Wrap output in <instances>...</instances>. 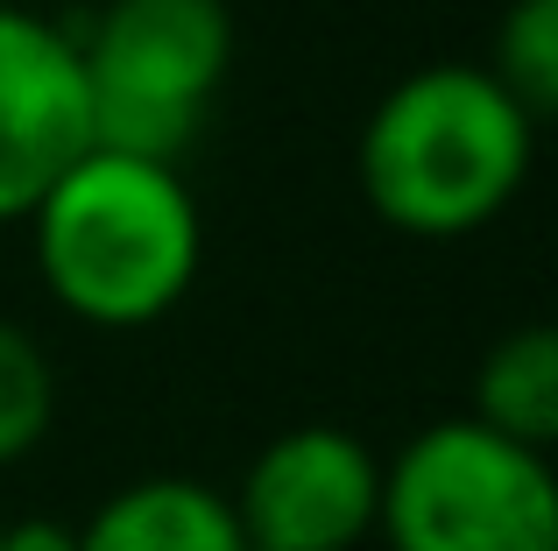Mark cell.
<instances>
[{
	"instance_id": "cell-10",
	"label": "cell",
	"mask_w": 558,
	"mask_h": 551,
	"mask_svg": "<svg viewBox=\"0 0 558 551\" xmlns=\"http://www.w3.org/2000/svg\"><path fill=\"white\" fill-rule=\"evenodd\" d=\"M488 71L537 127L551 121L558 113V0H517L502 14Z\"/></svg>"
},
{
	"instance_id": "cell-4",
	"label": "cell",
	"mask_w": 558,
	"mask_h": 551,
	"mask_svg": "<svg viewBox=\"0 0 558 551\" xmlns=\"http://www.w3.org/2000/svg\"><path fill=\"white\" fill-rule=\"evenodd\" d=\"M78 42L93 142L178 163L233 71L227 0H99Z\"/></svg>"
},
{
	"instance_id": "cell-9",
	"label": "cell",
	"mask_w": 558,
	"mask_h": 551,
	"mask_svg": "<svg viewBox=\"0 0 558 551\" xmlns=\"http://www.w3.org/2000/svg\"><path fill=\"white\" fill-rule=\"evenodd\" d=\"M57 425V360L22 318L0 311V474L22 467Z\"/></svg>"
},
{
	"instance_id": "cell-7",
	"label": "cell",
	"mask_w": 558,
	"mask_h": 551,
	"mask_svg": "<svg viewBox=\"0 0 558 551\" xmlns=\"http://www.w3.org/2000/svg\"><path fill=\"white\" fill-rule=\"evenodd\" d=\"M78 551H247V538L213 481L142 474L78 524Z\"/></svg>"
},
{
	"instance_id": "cell-2",
	"label": "cell",
	"mask_w": 558,
	"mask_h": 551,
	"mask_svg": "<svg viewBox=\"0 0 558 551\" xmlns=\"http://www.w3.org/2000/svg\"><path fill=\"white\" fill-rule=\"evenodd\" d=\"M537 121L488 64H417L361 121L354 177L389 234L466 241L523 198Z\"/></svg>"
},
{
	"instance_id": "cell-11",
	"label": "cell",
	"mask_w": 558,
	"mask_h": 551,
	"mask_svg": "<svg viewBox=\"0 0 558 551\" xmlns=\"http://www.w3.org/2000/svg\"><path fill=\"white\" fill-rule=\"evenodd\" d=\"M0 551H78V524L22 516V524H0Z\"/></svg>"
},
{
	"instance_id": "cell-6",
	"label": "cell",
	"mask_w": 558,
	"mask_h": 551,
	"mask_svg": "<svg viewBox=\"0 0 558 551\" xmlns=\"http://www.w3.org/2000/svg\"><path fill=\"white\" fill-rule=\"evenodd\" d=\"M85 149H93V99L71 28L0 0V226H22L28 206Z\"/></svg>"
},
{
	"instance_id": "cell-5",
	"label": "cell",
	"mask_w": 558,
	"mask_h": 551,
	"mask_svg": "<svg viewBox=\"0 0 558 551\" xmlns=\"http://www.w3.org/2000/svg\"><path fill=\"white\" fill-rule=\"evenodd\" d=\"M227 502L247 551H354L375 538L381 453L347 425H290L247 460Z\"/></svg>"
},
{
	"instance_id": "cell-3",
	"label": "cell",
	"mask_w": 558,
	"mask_h": 551,
	"mask_svg": "<svg viewBox=\"0 0 558 551\" xmlns=\"http://www.w3.org/2000/svg\"><path fill=\"white\" fill-rule=\"evenodd\" d=\"M375 538L389 551H558L551 453L438 417L381 460Z\"/></svg>"
},
{
	"instance_id": "cell-1",
	"label": "cell",
	"mask_w": 558,
	"mask_h": 551,
	"mask_svg": "<svg viewBox=\"0 0 558 551\" xmlns=\"http://www.w3.org/2000/svg\"><path fill=\"white\" fill-rule=\"evenodd\" d=\"M22 226L50 304L93 332L170 318L205 262V220L184 170L99 142L28 206Z\"/></svg>"
},
{
	"instance_id": "cell-8",
	"label": "cell",
	"mask_w": 558,
	"mask_h": 551,
	"mask_svg": "<svg viewBox=\"0 0 558 551\" xmlns=\"http://www.w3.org/2000/svg\"><path fill=\"white\" fill-rule=\"evenodd\" d=\"M466 417L531 445V453H551L558 445V332L551 326L502 332L474 368V411Z\"/></svg>"
}]
</instances>
